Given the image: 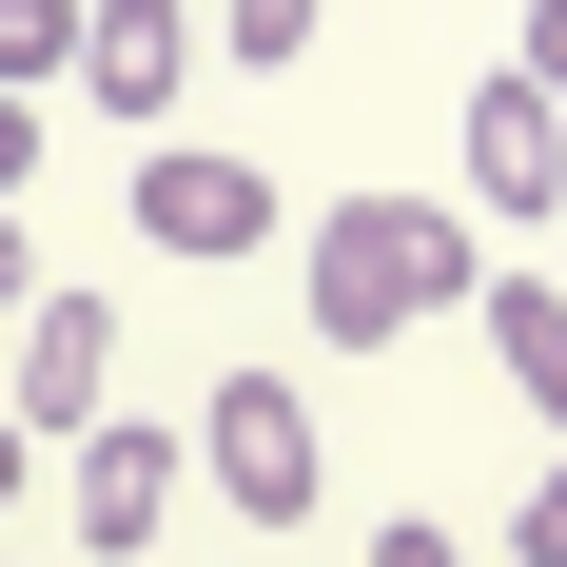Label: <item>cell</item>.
I'll list each match as a JSON object with an SVG mask.
<instances>
[{
  "label": "cell",
  "mask_w": 567,
  "mask_h": 567,
  "mask_svg": "<svg viewBox=\"0 0 567 567\" xmlns=\"http://www.w3.org/2000/svg\"><path fill=\"white\" fill-rule=\"evenodd\" d=\"M451 293H489V255H470L451 196H333V216H313V333H333V352L431 333Z\"/></svg>",
  "instance_id": "obj_1"
},
{
  "label": "cell",
  "mask_w": 567,
  "mask_h": 567,
  "mask_svg": "<svg viewBox=\"0 0 567 567\" xmlns=\"http://www.w3.org/2000/svg\"><path fill=\"white\" fill-rule=\"evenodd\" d=\"M176 470H196L216 509H255V528H293L313 489H333V451H313V411H293L275 372H216V392H196V431H176Z\"/></svg>",
  "instance_id": "obj_2"
},
{
  "label": "cell",
  "mask_w": 567,
  "mask_h": 567,
  "mask_svg": "<svg viewBox=\"0 0 567 567\" xmlns=\"http://www.w3.org/2000/svg\"><path fill=\"white\" fill-rule=\"evenodd\" d=\"M99 411H117V313L99 293H20L0 313V431L20 451H79Z\"/></svg>",
  "instance_id": "obj_3"
},
{
  "label": "cell",
  "mask_w": 567,
  "mask_h": 567,
  "mask_svg": "<svg viewBox=\"0 0 567 567\" xmlns=\"http://www.w3.org/2000/svg\"><path fill=\"white\" fill-rule=\"evenodd\" d=\"M176 489H196V470H176V431H157V411H99V431L59 451V509H79V567H137Z\"/></svg>",
  "instance_id": "obj_4"
},
{
  "label": "cell",
  "mask_w": 567,
  "mask_h": 567,
  "mask_svg": "<svg viewBox=\"0 0 567 567\" xmlns=\"http://www.w3.org/2000/svg\"><path fill=\"white\" fill-rule=\"evenodd\" d=\"M137 235H157V255H255V235H275V176L216 157V137H157V157H137Z\"/></svg>",
  "instance_id": "obj_5"
},
{
  "label": "cell",
  "mask_w": 567,
  "mask_h": 567,
  "mask_svg": "<svg viewBox=\"0 0 567 567\" xmlns=\"http://www.w3.org/2000/svg\"><path fill=\"white\" fill-rule=\"evenodd\" d=\"M196 79V0H79V99L99 117H176Z\"/></svg>",
  "instance_id": "obj_6"
},
{
  "label": "cell",
  "mask_w": 567,
  "mask_h": 567,
  "mask_svg": "<svg viewBox=\"0 0 567 567\" xmlns=\"http://www.w3.org/2000/svg\"><path fill=\"white\" fill-rule=\"evenodd\" d=\"M470 196H489V216H548V196H567V99L470 79Z\"/></svg>",
  "instance_id": "obj_7"
},
{
  "label": "cell",
  "mask_w": 567,
  "mask_h": 567,
  "mask_svg": "<svg viewBox=\"0 0 567 567\" xmlns=\"http://www.w3.org/2000/svg\"><path fill=\"white\" fill-rule=\"evenodd\" d=\"M489 352H509V392L567 431V293H528V275H509V293H489Z\"/></svg>",
  "instance_id": "obj_8"
},
{
  "label": "cell",
  "mask_w": 567,
  "mask_h": 567,
  "mask_svg": "<svg viewBox=\"0 0 567 567\" xmlns=\"http://www.w3.org/2000/svg\"><path fill=\"white\" fill-rule=\"evenodd\" d=\"M59 59H79V0H0V99H40Z\"/></svg>",
  "instance_id": "obj_9"
},
{
  "label": "cell",
  "mask_w": 567,
  "mask_h": 567,
  "mask_svg": "<svg viewBox=\"0 0 567 567\" xmlns=\"http://www.w3.org/2000/svg\"><path fill=\"white\" fill-rule=\"evenodd\" d=\"M313 20H333V0H216V40H235V59H255V79H275V59H293V40H313Z\"/></svg>",
  "instance_id": "obj_10"
},
{
  "label": "cell",
  "mask_w": 567,
  "mask_h": 567,
  "mask_svg": "<svg viewBox=\"0 0 567 567\" xmlns=\"http://www.w3.org/2000/svg\"><path fill=\"white\" fill-rule=\"evenodd\" d=\"M509 548H528V567H567V451H548V489L509 509Z\"/></svg>",
  "instance_id": "obj_11"
},
{
  "label": "cell",
  "mask_w": 567,
  "mask_h": 567,
  "mask_svg": "<svg viewBox=\"0 0 567 567\" xmlns=\"http://www.w3.org/2000/svg\"><path fill=\"white\" fill-rule=\"evenodd\" d=\"M528 99H567V0H528V59H509Z\"/></svg>",
  "instance_id": "obj_12"
},
{
  "label": "cell",
  "mask_w": 567,
  "mask_h": 567,
  "mask_svg": "<svg viewBox=\"0 0 567 567\" xmlns=\"http://www.w3.org/2000/svg\"><path fill=\"white\" fill-rule=\"evenodd\" d=\"M20 176H40V99H0V216H20Z\"/></svg>",
  "instance_id": "obj_13"
},
{
  "label": "cell",
  "mask_w": 567,
  "mask_h": 567,
  "mask_svg": "<svg viewBox=\"0 0 567 567\" xmlns=\"http://www.w3.org/2000/svg\"><path fill=\"white\" fill-rule=\"evenodd\" d=\"M372 567H470V548H451V528H431V509H411V528H392V548H372Z\"/></svg>",
  "instance_id": "obj_14"
},
{
  "label": "cell",
  "mask_w": 567,
  "mask_h": 567,
  "mask_svg": "<svg viewBox=\"0 0 567 567\" xmlns=\"http://www.w3.org/2000/svg\"><path fill=\"white\" fill-rule=\"evenodd\" d=\"M20 293H40V255H20V216H0V313H20Z\"/></svg>",
  "instance_id": "obj_15"
},
{
  "label": "cell",
  "mask_w": 567,
  "mask_h": 567,
  "mask_svg": "<svg viewBox=\"0 0 567 567\" xmlns=\"http://www.w3.org/2000/svg\"><path fill=\"white\" fill-rule=\"evenodd\" d=\"M0 509H20V431H0Z\"/></svg>",
  "instance_id": "obj_16"
}]
</instances>
